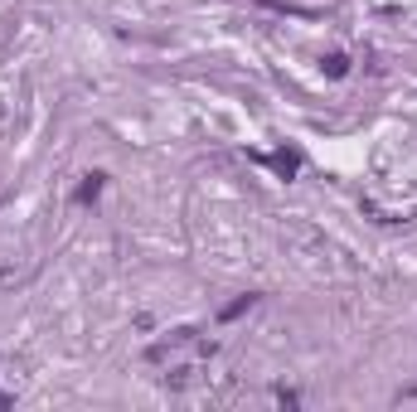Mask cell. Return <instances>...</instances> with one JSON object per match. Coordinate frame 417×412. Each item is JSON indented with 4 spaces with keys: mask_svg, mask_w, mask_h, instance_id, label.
<instances>
[{
    "mask_svg": "<svg viewBox=\"0 0 417 412\" xmlns=\"http://www.w3.org/2000/svg\"><path fill=\"white\" fill-rule=\"evenodd\" d=\"M185 354H199V359H204V354H214V345H204L195 330H175L170 340H161V345H151V349H146L151 364H175V359H185Z\"/></svg>",
    "mask_w": 417,
    "mask_h": 412,
    "instance_id": "cell-1",
    "label": "cell"
},
{
    "mask_svg": "<svg viewBox=\"0 0 417 412\" xmlns=\"http://www.w3.org/2000/svg\"><path fill=\"white\" fill-rule=\"evenodd\" d=\"M252 305H257V296H238L233 305H223V320H238V315H243V310H252Z\"/></svg>",
    "mask_w": 417,
    "mask_h": 412,
    "instance_id": "cell-2",
    "label": "cell"
},
{
    "mask_svg": "<svg viewBox=\"0 0 417 412\" xmlns=\"http://www.w3.org/2000/svg\"><path fill=\"white\" fill-rule=\"evenodd\" d=\"M325 73H330V78H345V73H350L345 54H330V58H325Z\"/></svg>",
    "mask_w": 417,
    "mask_h": 412,
    "instance_id": "cell-3",
    "label": "cell"
},
{
    "mask_svg": "<svg viewBox=\"0 0 417 412\" xmlns=\"http://www.w3.org/2000/svg\"><path fill=\"white\" fill-rule=\"evenodd\" d=\"M97 190H102V175H87V185L78 190V199H97Z\"/></svg>",
    "mask_w": 417,
    "mask_h": 412,
    "instance_id": "cell-4",
    "label": "cell"
}]
</instances>
